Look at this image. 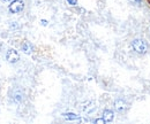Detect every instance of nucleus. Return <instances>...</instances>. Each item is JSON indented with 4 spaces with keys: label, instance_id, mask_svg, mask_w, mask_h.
<instances>
[{
    "label": "nucleus",
    "instance_id": "11",
    "mask_svg": "<svg viewBox=\"0 0 150 124\" xmlns=\"http://www.w3.org/2000/svg\"><path fill=\"white\" fill-rule=\"evenodd\" d=\"M129 1H131L134 6H139L140 7L142 5V0H129Z\"/></svg>",
    "mask_w": 150,
    "mask_h": 124
},
{
    "label": "nucleus",
    "instance_id": "8",
    "mask_svg": "<svg viewBox=\"0 0 150 124\" xmlns=\"http://www.w3.org/2000/svg\"><path fill=\"white\" fill-rule=\"evenodd\" d=\"M33 50H34V47H33V45L29 41H24L22 44V51L25 54H30L33 52Z\"/></svg>",
    "mask_w": 150,
    "mask_h": 124
},
{
    "label": "nucleus",
    "instance_id": "12",
    "mask_svg": "<svg viewBox=\"0 0 150 124\" xmlns=\"http://www.w3.org/2000/svg\"><path fill=\"white\" fill-rule=\"evenodd\" d=\"M94 123H97V124H103V123H106L105 121H104V118H97V120H95Z\"/></svg>",
    "mask_w": 150,
    "mask_h": 124
},
{
    "label": "nucleus",
    "instance_id": "1",
    "mask_svg": "<svg viewBox=\"0 0 150 124\" xmlns=\"http://www.w3.org/2000/svg\"><path fill=\"white\" fill-rule=\"evenodd\" d=\"M132 48L133 51H135L139 54H146L148 51V44L146 40L141 39V38H135L132 41Z\"/></svg>",
    "mask_w": 150,
    "mask_h": 124
},
{
    "label": "nucleus",
    "instance_id": "10",
    "mask_svg": "<svg viewBox=\"0 0 150 124\" xmlns=\"http://www.w3.org/2000/svg\"><path fill=\"white\" fill-rule=\"evenodd\" d=\"M9 28H11L12 30H15V29H19L20 25L18 24V22H11V24H9Z\"/></svg>",
    "mask_w": 150,
    "mask_h": 124
},
{
    "label": "nucleus",
    "instance_id": "5",
    "mask_svg": "<svg viewBox=\"0 0 150 124\" xmlns=\"http://www.w3.org/2000/svg\"><path fill=\"white\" fill-rule=\"evenodd\" d=\"M6 60L9 63H16L20 60V54L15 50H8L6 53Z\"/></svg>",
    "mask_w": 150,
    "mask_h": 124
},
{
    "label": "nucleus",
    "instance_id": "15",
    "mask_svg": "<svg viewBox=\"0 0 150 124\" xmlns=\"http://www.w3.org/2000/svg\"><path fill=\"white\" fill-rule=\"evenodd\" d=\"M2 1H5V2H12L13 0H2Z\"/></svg>",
    "mask_w": 150,
    "mask_h": 124
},
{
    "label": "nucleus",
    "instance_id": "6",
    "mask_svg": "<svg viewBox=\"0 0 150 124\" xmlns=\"http://www.w3.org/2000/svg\"><path fill=\"white\" fill-rule=\"evenodd\" d=\"M23 98H24V93L21 89H15L13 91V101L16 102V104H20L23 101Z\"/></svg>",
    "mask_w": 150,
    "mask_h": 124
},
{
    "label": "nucleus",
    "instance_id": "7",
    "mask_svg": "<svg viewBox=\"0 0 150 124\" xmlns=\"http://www.w3.org/2000/svg\"><path fill=\"white\" fill-rule=\"evenodd\" d=\"M103 118L105 122H112L114 118V113L110 109H106L103 111Z\"/></svg>",
    "mask_w": 150,
    "mask_h": 124
},
{
    "label": "nucleus",
    "instance_id": "16",
    "mask_svg": "<svg viewBox=\"0 0 150 124\" xmlns=\"http://www.w3.org/2000/svg\"><path fill=\"white\" fill-rule=\"evenodd\" d=\"M1 48H2V44L0 43V51H1Z\"/></svg>",
    "mask_w": 150,
    "mask_h": 124
},
{
    "label": "nucleus",
    "instance_id": "4",
    "mask_svg": "<svg viewBox=\"0 0 150 124\" xmlns=\"http://www.w3.org/2000/svg\"><path fill=\"white\" fill-rule=\"evenodd\" d=\"M81 111L84 114H91L93 111L96 110V104L94 101H86L81 105Z\"/></svg>",
    "mask_w": 150,
    "mask_h": 124
},
{
    "label": "nucleus",
    "instance_id": "14",
    "mask_svg": "<svg viewBox=\"0 0 150 124\" xmlns=\"http://www.w3.org/2000/svg\"><path fill=\"white\" fill-rule=\"evenodd\" d=\"M46 23H47V22H46L45 20H42V24H43V25H46Z\"/></svg>",
    "mask_w": 150,
    "mask_h": 124
},
{
    "label": "nucleus",
    "instance_id": "3",
    "mask_svg": "<svg viewBox=\"0 0 150 124\" xmlns=\"http://www.w3.org/2000/svg\"><path fill=\"white\" fill-rule=\"evenodd\" d=\"M113 106H114V109L118 111V113H125L127 109H128V104L124 100V99H118V100H115L114 101V104H113Z\"/></svg>",
    "mask_w": 150,
    "mask_h": 124
},
{
    "label": "nucleus",
    "instance_id": "9",
    "mask_svg": "<svg viewBox=\"0 0 150 124\" xmlns=\"http://www.w3.org/2000/svg\"><path fill=\"white\" fill-rule=\"evenodd\" d=\"M62 116H64L66 120H68V121L81 120V118H80V116H79V115H76V114H74V113H65V114H62Z\"/></svg>",
    "mask_w": 150,
    "mask_h": 124
},
{
    "label": "nucleus",
    "instance_id": "2",
    "mask_svg": "<svg viewBox=\"0 0 150 124\" xmlns=\"http://www.w3.org/2000/svg\"><path fill=\"white\" fill-rule=\"evenodd\" d=\"M24 8V2L23 0H13L8 7L9 12L13 13V14H18L20 12H22Z\"/></svg>",
    "mask_w": 150,
    "mask_h": 124
},
{
    "label": "nucleus",
    "instance_id": "13",
    "mask_svg": "<svg viewBox=\"0 0 150 124\" xmlns=\"http://www.w3.org/2000/svg\"><path fill=\"white\" fill-rule=\"evenodd\" d=\"M67 2H68V4H71L72 6H76V4H77V2H76V0H67Z\"/></svg>",
    "mask_w": 150,
    "mask_h": 124
}]
</instances>
